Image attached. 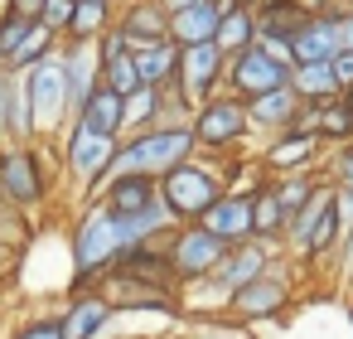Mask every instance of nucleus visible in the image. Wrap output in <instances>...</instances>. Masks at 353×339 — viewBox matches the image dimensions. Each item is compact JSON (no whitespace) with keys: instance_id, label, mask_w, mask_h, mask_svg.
Here are the masks:
<instances>
[{"instance_id":"obj_1","label":"nucleus","mask_w":353,"mask_h":339,"mask_svg":"<svg viewBox=\"0 0 353 339\" xmlns=\"http://www.w3.org/2000/svg\"><path fill=\"white\" fill-rule=\"evenodd\" d=\"M141 247L126 228V218L107 213L97 199H83V213L73 218V233H68V291H88V286H102V276L131 252Z\"/></svg>"},{"instance_id":"obj_2","label":"nucleus","mask_w":353,"mask_h":339,"mask_svg":"<svg viewBox=\"0 0 353 339\" xmlns=\"http://www.w3.org/2000/svg\"><path fill=\"white\" fill-rule=\"evenodd\" d=\"M59 146L54 141H6L0 146V204L20 213H34L49 204L59 184Z\"/></svg>"},{"instance_id":"obj_3","label":"nucleus","mask_w":353,"mask_h":339,"mask_svg":"<svg viewBox=\"0 0 353 339\" xmlns=\"http://www.w3.org/2000/svg\"><path fill=\"white\" fill-rule=\"evenodd\" d=\"M339 238H343V223H339V209H334V184L324 180V184L290 213L285 238H281V252H285L290 262H300V267H319V262L334 257Z\"/></svg>"},{"instance_id":"obj_4","label":"nucleus","mask_w":353,"mask_h":339,"mask_svg":"<svg viewBox=\"0 0 353 339\" xmlns=\"http://www.w3.org/2000/svg\"><path fill=\"white\" fill-rule=\"evenodd\" d=\"M194 151L199 146H194L189 126H145V131H131V136L117 141L112 175H150V180H160L165 170H174Z\"/></svg>"},{"instance_id":"obj_5","label":"nucleus","mask_w":353,"mask_h":339,"mask_svg":"<svg viewBox=\"0 0 353 339\" xmlns=\"http://www.w3.org/2000/svg\"><path fill=\"white\" fill-rule=\"evenodd\" d=\"M160 194H165V204L179 223H199L208 213V204L223 194V170L203 151H194L189 160H179L174 170L160 175Z\"/></svg>"},{"instance_id":"obj_6","label":"nucleus","mask_w":353,"mask_h":339,"mask_svg":"<svg viewBox=\"0 0 353 339\" xmlns=\"http://www.w3.org/2000/svg\"><path fill=\"white\" fill-rule=\"evenodd\" d=\"M30 83V107H34V136L39 141H54L73 126V107H68V73H63V49L49 54L44 64H34L25 73Z\"/></svg>"},{"instance_id":"obj_7","label":"nucleus","mask_w":353,"mask_h":339,"mask_svg":"<svg viewBox=\"0 0 353 339\" xmlns=\"http://www.w3.org/2000/svg\"><path fill=\"white\" fill-rule=\"evenodd\" d=\"M112 160H117V141L112 136H92L83 126H68L59 136V170H63L68 189H78L83 199H92L102 189V180L112 175Z\"/></svg>"},{"instance_id":"obj_8","label":"nucleus","mask_w":353,"mask_h":339,"mask_svg":"<svg viewBox=\"0 0 353 339\" xmlns=\"http://www.w3.org/2000/svg\"><path fill=\"white\" fill-rule=\"evenodd\" d=\"M295 267H300V262H290L285 252H276V262H271L256 281H247V286L232 296L228 315L242 320V325H256V320H276V315H285L290 300H295Z\"/></svg>"},{"instance_id":"obj_9","label":"nucleus","mask_w":353,"mask_h":339,"mask_svg":"<svg viewBox=\"0 0 353 339\" xmlns=\"http://www.w3.org/2000/svg\"><path fill=\"white\" fill-rule=\"evenodd\" d=\"M194 146L199 151H242L252 141V122H247V102L232 93H213L194 107Z\"/></svg>"},{"instance_id":"obj_10","label":"nucleus","mask_w":353,"mask_h":339,"mask_svg":"<svg viewBox=\"0 0 353 339\" xmlns=\"http://www.w3.org/2000/svg\"><path fill=\"white\" fill-rule=\"evenodd\" d=\"M165 252H170V267L179 276V291H184V286H194V281H203V276L218 271L228 242L213 238L203 223H179L174 233H165Z\"/></svg>"},{"instance_id":"obj_11","label":"nucleus","mask_w":353,"mask_h":339,"mask_svg":"<svg viewBox=\"0 0 353 339\" xmlns=\"http://www.w3.org/2000/svg\"><path fill=\"white\" fill-rule=\"evenodd\" d=\"M324 151H329V146H324L319 136L300 131V126L276 131V136H266V141L256 146V155H261V165H266L271 180H276V175H310V170L324 175Z\"/></svg>"},{"instance_id":"obj_12","label":"nucleus","mask_w":353,"mask_h":339,"mask_svg":"<svg viewBox=\"0 0 353 339\" xmlns=\"http://www.w3.org/2000/svg\"><path fill=\"white\" fill-rule=\"evenodd\" d=\"M285 83H290V68L276 64L261 44L232 54V59H228V73H223V93H232V97H242V102H252V97H261V93H271V88H285Z\"/></svg>"},{"instance_id":"obj_13","label":"nucleus","mask_w":353,"mask_h":339,"mask_svg":"<svg viewBox=\"0 0 353 339\" xmlns=\"http://www.w3.org/2000/svg\"><path fill=\"white\" fill-rule=\"evenodd\" d=\"M117 305L102 286H88V291H68L63 305H59V320H63V334L68 339H107L112 325H117Z\"/></svg>"},{"instance_id":"obj_14","label":"nucleus","mask_w":353,"mask_h":339,"mask_svg":"<svg viewBox=\"0 0 353 339\" xmlns=\"http://www.w3.org/2000/svg\"><path fill=\"white\" fill-rule=\"evenodd\" d=\"M223 73H228V54L218 44H189V49H179V78H174V88L199 107L203 97L223 93Z\"/></svg>"},{"instance_id":"obj_15","label":"nucleus","mask_w":353,"mask_h":339,"mask_svg":"<svg viewBox=\"0 0 353 339\" xmlns=\"http://www.w3.org/2000/svg\"><path fill=\"white\" fill-rule=\"evenodd\" d=\"M343 10H324V15H305L300 30L290 35L295 44V64H334V54L343 49Z\"/></svg>"},{"instance_id":"obj_16","label":"nucleus","mask_w":353,"mask_h":339,"mask_svg":"<svg viewBox=\"0 0 353 339\" xmlns=\"http://www.w3.org/2000/svg\"><path fill=\"white\" fill-rule=\"evenodd\" d=\"M300 107H305V97H300L290 83H285V88H271V93H261V97H252V102H247L252 136L266 141V136H276V131H290L295 117H300Z\"/></svg>"},{"instance_id":"obj_17","label":"nucleus","mask_w":353,"mask_h":339,"mask_svg":"<svg viewBox=\"0 0 353 339\" xmlns=\"http://www.w3.org/2000/svg\"><path fill=\"white\" fill-rule=\"evenodd\" d=\"M92 199L117 218H136L141 209H150L160 199V180H150V175H107Z\"/></svg>"},{"instance_id":"obj_18","label":"nucleus","mask_w":353,"mask_h":339,"mask_svg":"<svg viewBox=\"0 0 353 339\" xmlns=\"http://www.w3.org/2000/svg\"><path fill=\"white\" fill-rule=\"evenodd\" d=\"M213 238H223L228 247H237V242H252V194H232V189H223L213 204H208V213L199 218Z\"/></svg>"},{"instance_id":"obj_19","label":"nucleus","mask_w":353,"mask_h":339,"mask_svg":"<svg viewBox=\"0 0 353 339\" xmlns=\"http://www.w3.org/2000/svg\"><path fill=\"white\" fill-rule=\"evenodd\" d=\"M300 131L319 136L324 146H348L353 141V112L343 107V97H324V102H305L295 117Z\"/></svg>"},{"instance_id":"obj_20","label":"nucleus","mask_w":353,"mask_h":339,"mask_svg":"<svg viewBox=\"0 0 353 339\" xmlns=\"http://www.w3.org/2000/svg\"><path fill=\"white\" fill-rule=\"evenodd\" d=\"M59 49H63V73H68V107L78 112L102 83V54L97 44H59Z\"/></svg>"},{"instance_id":"obj_21","label":"nucleus","mask_w":353,"mask_h":339,"mask_svg":"<svg viewBox=\"0 0 353 339\" xmlns=\"http://www.w3.org/2000/svg\"><path fill=\"white\" fill-rule=\"evenodd\" d=\"M117 25L131 35V49H136V44H150V39L170 35V10L160 0H117Z\"/></svg>"},{"instance_id":"obj_22","label":"nucleus","mask_w":353,"mask_h":339,"mask_svg":"<svg viewBox=\"0 0 353 339\" xmlns=\"http://www.w3.org/2000/svg\"><path fill=\"white\" fill-rule=\"evenodd\" d=\"M73 126L92 131V136H112V141H121V93L107 88V83H97L92 97L73 112Z\"/></svg>"},{"instance_id":"obj_23","label":"nucleus","mask_w":353,"mask_h":339,"mask_svg":"<svg viewBox=\"0 0 353 339\" xmlns=\"http://www.w3.org/2000/svg\"><path fill=\"white\" fill-rule=\"evenodd\" d=\"M136 73L145 88H174L179 78V44L165 35V39H150V44H136Z\"/></svg>"},{"instance_id":"obj_24","label":"nucleus","mask_w":353,"mask_h":339,"mask_svg":"<svg viewBox=\"0 0 353 339\" xmlns=\"http://www.w3.org/2000/svg\"><path fill=\"white\" fill-rule=\"evenodd\" d=\"M117 20V0H73V20L63 30V44H97Z\"/></svg>"},{"instance_id":"obj_25","label":"nucleus","mask_w":353,"mask_h":339,"mask_svg":"<svg viewBox=\"0 0 353 339\" xmlns=\"http://www.w3.org/2000/svg\"><path fill=\"white\" fill-rule=\"evenodd\" d=\"M218 0H208V6H189V10H174L170 15V39L179 44V49H189V44H213V35H218Z\"/></svg>"},{"instance_id":"obj_26","label":"nucleus","mask_w":353,"mask_h":339,"mask_svg":"<svg viewBox=\"0 0 353 339\" xmlns=\"http://www.w3.org/2000/svg\"><path fill=\"white\" fill-rule=\"evenodd\" d=\"M223 15H218V35H213V44L232 59V54H242V49H252L256 44V10L252 6H218Z\"/></svg>"},{"instance_id":"obj_27","label":"nucleus","mask_w":353,"mask_h":339,"mask_svg":"<svg viewBox=\"0 0 353 339\" xmlns=\"http://www.w3.org/2000/svg\"><path fill=\"white\" fill-rule=\"evenodd\" d=\"M252 238L266 242V247H281V238H285V209H281L271 180L252 194Z\"/></svg>"},{"instance_id":"obj_28","label":"nucleus","mask_w":353,"mask_h":339,"mask_svg":"<svg viewBox=\"0 0 353 339\" xmlns=\"http://www.w3.org/2000/svg\"><path fill=\"white\" fill-rule=\"evenodd\" d=\"M160 97H165V88H136V93H126L121 97V136H131V131H145V126H160Z\"/></svg>"},{"instance_id":"obj_29","label":"nucleus","mask_w":353,"mask_h":339,"mask_svg":"<svg viewBox=\"0 0 353 339\" xmlns=\"http://www.w3.org/2000/svg\"><path fill=\"white\" fill-rule=\"evenodd\" d=\"M290 88L305 97V102H324V97H339V78H334V64H295L290 68Z\"/></svg>"},{"instance_id":"obj_30","label":"nucleus","mask_w":353,"mask_h":339,"mask_svg":"<svg viewBox=\"0 0 353 339\" xmlns=\"http://www.w3.org/2000/svg\"><path fill=\"white\" fill-rule=\"evenodd\" d=\"M319 184H324L319 170H310V175H276V180H271V189H276V199H281V209H285V223H290V213H295Z\"/></svg>"},{"instance_id":"obj_31","label":"nucleus","mask_w":353,"mask_h":339,"mask_svg":"<svg viewBox=\"0 0 353 339\" xmlns=\"http://www.w3.org/2000/svg\"><path fill=\"white\" fill-rule=\"evenodd\" d=\"M97 54H102V49H97ZM102 83H107V88H117L121 97H126V93H136V88H141V73H136V54H131V49L102 54Z\"/></svg>"},{"instance_id":"obj_32","label":"nucleus","mask_w":353,"mask_h":339,"mask_svg":"<svg viewBox=\"0 0 353 339\" xmlns=\"http://www.w3.org/2000/svg\"><path fill=\"white\" fill-rule=\"evenodd\" d=\"M324 180H329L334 189H353V141L324 151Z\"/></svg>"},{"instance_id":"obj_33","label":"nucleus","mask_w":353,"mask_h":339,"mask_svg":"<svg viewBox=\"0 0 353 339\" xmlns=\"http://www.w3.org/2000/svg\"><path fill=\"white\" fill-rule=\"evenodd\" d=\"M30 25H34V15H20V10H0V59H10V54L25 44Z\"/></svg>"},{"instance_id":"obj_34","label":"nucleus","mask_w":353,"mask_h":339,"mask_svg":"<svg viewBox=\"0 0 353 339\" xmlns=\"http://www.w3.org/2000/svg\"><path fill=\"white\" fill-rule=\"evenodd\" d=\"M10 339H68V334H63L59 310H54V315H30L25 325H15V329H10Z\"/></svg>"},{"instance_id":"obj_35","label":"nucleus","mask_w":353,"mask_h":339,"mask_svg":"<svg viewBox=\"0 0 353 339\" xmlns=\"http://www.w3.org/2000/svg\"><path fill=\"white\" fill-rule=\"evenodd\" d=\"M189 122H194V102L179 88H165V97H160V126H189Z\"/></svg>"},{"instance_id":"obj_36","label":"nucleus","mask_w":353,"mask_h":339,"mask_svg":"<svg viewBox=\"0 0 353 339\" xmlns=\"http://www.w3.org/2000/svg\"><path fill=\"white\" fill-rule=\"evenodd\" d=\"M329 276L339 286H353V228H343V238H339V247L329 257Z\"/></svg>"},{"instance_id":"obj_37","label":"nucleus","mask_w":353,"mask_h":339,"mask_svg":"<svg viewBox=\"0 0 353 339\" xmlns=\"http://www.w3.org/2000/svg\"><path fill=\"white\" fill-rule=\"evenodd\" d=\"M68 20H73V0H44V6H39V25H44V30H54L59 39H63Z\"/></svg>"},{"instance_id":"obj_38","label":"nucleus","mask_w":353,"mask_h":339,"mask_svg":"<svg viewBox=\"0 0 353 339\" xmlns=\"http://www.w3.org/2000/svg\"><path fill=\"white\" fill-rule=\"evenodd\" d=\"M10 83H15V73L0 68V146L10 141Z\"/></svg>"},{"instance_id":"obj_39","label":"nucleus","mask_w":353,"mask_h":339,"mask_svg":"<svg viewBox=\"0 0 353 339\" xmlns=\"http://www.w3.org/2000/svg\"><path fill=\"white\" fill-rule=\"evenodd\" d=\"M334 78H339V88L353 83V49H339L334 54Z\"/></svg>"},{"instance_id":"obj_40","label":"nucleus","mask_w":353,"mask_h":339,"mask_svg":"<svg viewBox=\"0 0 353 339\" xmlns=\"http://www.w3.org/2000/svg\"><path fill=\"white\" fill-rule=\"evenodd\" d=\"M334 209H339V223L353 228V189H334Z\"/></svg>"},{"instance_id":"obj_41","label":"nucleus","mask_w":353,"mask_h":339,"mask_svg":"<svg viewBox=\"0 0 353 339\" xmlns=\"http://www.w3.org/2000/svg\"><path fill=\"white\" fill-rule=\"evenodd\" d=\"M10 267H15V252H10L6 242H0V281H6V276H10Z\"/></svg>"},{"instance_id":"obj_42","label":"nucleus","mask_w":353,"mask_h":339,"mask_svg":"<svg viewBox=\"0 0 353 339\" xmlns=\"http://www.w3.org/2000/svg\"><path fill=\"white\" fill-rule=\"evenodd\" d=\"M160 6L174 15V10H189V6H208V0H160Z\"/></svg>"},{"instance_id":"obj_43","label":"nucleus","mask_w":353,"mask_h":339,"mask_svg":"<svg viewBox=\"0 0 353 339\" xmlns=\"http://www.w3.org/2000/svg\"><path fill=\"white\" fill-rule=\"evenodd\" d=\"M339 30H343V49H353V10H343V25Z\"/></svg>"},{"instance_id":"obj_44","label":"nucleus","mask_w":353,"mask_h":339,"mask_svg":"<svg viewBox=\"0 0 353 339\" xmlns=\"http://www.w3.org/2000/svg\"><path fill=\"white\" fill-rule=\"evenodd\" d=\"M339 97H343V107L353 112V83H348V88H339Z\"/></svg>"},{"instance_id":"obj_45","label":"nucleus","mask_w":353,"mask_h":339,"mask_svg":"<svg viewBox=\"0 0 353 339\" xmlns=\"http://www.w3.org/2000/svg\"><path fill=\"white\" fill-rule=\"evenodd\" d=\"M334 6H339V10H353V0H334Z\"/></svg>"},{"instance_id":"obj_46","label":"nucleus","mask_w":353,"mask_h":339,"mask_svg":"<svg viewBox=\"0 0 353 339\" xmlns=\"http://www.w3.org/2000/svg\"><path fill=\"white\" fill-rule=\"evenodd\" d=\"M0 10H6V0H0Z\"/></svg>"}]
</instances>
